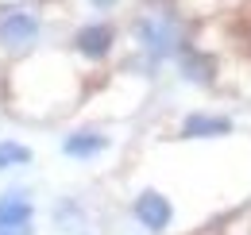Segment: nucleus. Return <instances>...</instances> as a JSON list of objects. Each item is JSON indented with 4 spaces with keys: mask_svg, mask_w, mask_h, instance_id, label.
I'll use <instances>...</instances> for the list:
<instances>
[{
    "mask_svg": "<svg viewBox=\"0 0 251 235\" xmlns=\"http://www.w3.org/2000/svg\"><path fill=\"white\" fill-rule=\"evenodd\" d=\"M131 39L139 47V54L147 58V66H162L166 58H174L182 50V24L170 8H151V12H139L131 20Z\"/></svg>",
    "mask_w": 251,
    "mask_h": 235,
    "instance_id": "nucleus-1",
    "label": "nucleus"
},
{
    "mask_svg": "<svg viewBox=\"0 0 251 235\" xmlns=\"http://www.w3.org/2000/svg\"><path fill=\"white\" fill-rule=\"evenodd\" d=\"M43 35V20L35 16L31 8H4L0 12V47L12 54L31 50Z\"/></svg>",
    "mask_w": 251,
    "mask_h": 235,
    "instance_id": "nucleus-2",
    "label": "nucleus"
},
{
    "mask_svg": "<svg viewBox=\"0 0 251 235\" xmlns=\"http://www.w3.org/2000/svg\"><path fill=\"white\" fill-rule=\"evenodd\" d=\"M74 54L85 62H104L112 50H116V27L104 24V20H93V24H81L70 39Z\"/></svg>",
    "mask_w": 251,
    "mask_h": 235,
    "instance_id": "nucleus-3",
    "label": "nucleus"
},
{
    "mask_svg": "<svg viewBox=\"0 0 251 235\" xmlns=\"http://www.w3.org/2000/svg\"><path fill=\"white\" fill-rule=\"evenodd\" d=\"M174 58H178V70H182V77H186L189 85H205V89L217 85L220 66L209 50H201V47H193V43H182V50H178Z\"/></svg>",
    "mask_w": 251,
    "mask_h": 235,
    "instance_id": "nucleus-4",
    "label": "nucleus"
},
{
    "mask_svg": "<svg viewBox=\"0 0 251 235\" xmlns=\"http://www.w3.org/2000/svg\"><path fill=\"white\" fill-rule=\"evenodd\" d=\"M131 212H135V220H139L147 232H166L170 220H174V205H170L162 193H155V189H143V193L135 197Z\"/></svg>",
    "mask_w": 251,
    "mask_h": 235,
    "instance_id": "nucleus-5",
    "label": "nucleus"
},
{
    "mask_svg": "<svg viewBox=\"0 0 251 235\" xmlns=\"http://www.w3.org/2000/svg\"><path fill=\"white\" fill-rule=\"evenodd\" d=\"M182 139H220V135H232V119L228 116H213V112H189L178 127Z\"/></svg>",
    "mask_w": 251,
    "mask_h": 235,
    "instance_id": "nucleus-6",
    "label": "nucleus"
},
{
    "mask_svg": "<svg viewBox=\"0 0 251 235\" xmlns=\"http://www.w3.org/2000/svg\"><path fill=\"white\" fill-rule=\"evenodd\" d=\"M108 150V135H100V131H70L62 139V154L66 158H97V154H104Z\"/></svg>",
    "mask_w": 251,
    "mask_h": 235,
    "instance_id": "nucleus-7",
    "label": "nucleus"
},
{
    "mask_svg": "<svg viewBox=\"0 0 251 235\" xmlns=\"http://www.w3.org/2000/svg\"><path fill=\"white\" fill-rule=\"evenodd\" d=\"M35 220V205L27 201V193H16L8 189L0 197V228H24Z\"/></svg>",
    "mask_w": 251,
    "mask_h": 235,
    "instance_id": "nucleus-8",
    "label": "nucleus"
},
{
    "mask_svg": "<svg viewBox=\"0 0 251 235\" xmlns=\"http://www.w3.org/2000/svg\"><path fill=\"white\" fill-rule=\"evenodd\" d=\"M31 147L20 143V139H0V174L4 170H16V166H31Z\"/></svg>",
    "mask_w": 251,
    "mask_h": 235,
    "instance_id": "nucleus-9",
    "label": "nucleus"
},
{
    "mask_svg": "<svg viewBox=\"0 0 251 235\" xmlns=\"http://www.w3.org/2000/svg\"><path fill=\"white\" fill-rule=\"evenodd\" d=\"M0 235H31V224H24V228H0Z\"/></svg>",
    "mask_w": 251,
    "mask_h": 235,
    "instance_id": "nucleus-10",
    "label": "nucleus"
},
{
    "mask_svg": "<svg viewBox=\"0 0 251 235\" xmlns=\"http://www.w3.org/2000/svg\"><path fill=\"white\" fill-rule=\"evenodd\" d=\"M89 4H93L97 12H108V8H116V4H120V0H89Z\"/></svg>",
    "mask_w": 251,
    "mask_h": 235,
    "instance_id": "nucleus-11",
    "label": "nucleus"
}]
</instances>
